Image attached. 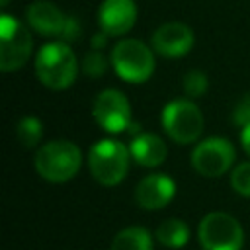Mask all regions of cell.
Segmentation results:
<instances>
[{"instance_id":"6","label":"cell","mask_w":250,"mask_h":250,"mask_svg":"<svg viewBox=\"0 0 250 250\" xmlns=\"http://www.w3.org/2000/svg\"><path fill=\"white\" fill-rule=\"evenodd\" d=\"M33 49V39L29 29L14 16L2 14L0 18V68L2 72H12L21 68Z\"/></svg>"},{"instance_id":"25","label":"cell","mask_w":250,"mask_h":250,"mask_svg":"<svg viewBox=\"0 0 250 250\" xmlns=\"http://www.w3.org/2000/svg\"><path fill=\"white\" fill-rule=\"evenodd\" d=\"M8 4V0H2V6H6Z\"/></svg>"},{"instance_id":"4","label":"cell","mask_w":250,"mask_h":250,"mask_svg":"<svg viewBox=\"0 0 250 250\" xmlns=\"http://www.w3.org/2000/svg\"><path fill=\"white\" fill-rule=\"evenodd\" d=\"M154 64L152 49L139 39H121L111 49V66L129 84L146 82L154 72Z\"/></svg>"},{"instance_id":"8","label":"cell","mask_w":250,"mask_h":250,"mask_svg":"<svg viewBox=\"0 0 250 250\" xmlns=\"http://www.w3.org/2000/svg\"><path fill=\"white\" fill-rule=\"evenodd\" d=\"M236 150L227 137L203 139L191 152V166L205 178H217L229 172L234 164Z\"/></svg>"},{"instance_id":"24","label":"cell","mask_w":250,"mask_h":250,"mask_svg":"<svg viewBox=\"0 0 250 250\" xmlns=\"http://www.w3.org/2000/svg\"><path fill=\"white\" fill-rule=\"evenodd\" d=\"M107 37H109V35H107V33H104V31L100 29V33H96V35L92 37V47L100 51V49H102V47L105 45V41H107Z\"/></svg>"},{"instance_id":"5","label":"cell","mask_w":250,"mask_h":250,"mask_svg":"<svg viewBox=\"0 0 250 250\" xmlns=\"http://www.w3.org/2000/svg\"><path fill=\"white\" fill-rule=\"evenodd\" d=\"M162 127L178 145H189L203 133V113L191 100H172L162 109Z\"/></svg>"},{"instance_id":"12","label":"cell","mask_w":250,"mask_h":250,"mask_svg":"<svg viewBox=\"0 0 250 250\" xmlns=\"http://www.w3.org/2000/svg\"><path fill=\"white\" fill-rule=\"evenodd\" d=\"M176 195V182L166 174L145 176L135 188V201L146 211L166 207Z\"/></svg>"},{"instance_id":"2","label":"cell","mask_w":250,"mask_h":250,"mask_svg":"<svg viewBox=\"0 0 250 250\" xmlns=\"http://www.w3.org/2000/svg\"><path fill=\"white\" fill-rule=\"evenodd\" d=\"M82 162L80 148L66 139H57L45 143L35 154V170L37 174L53 184L68 182L76 176Z\"/></svg>"},{"instance_id":"13","label":"cell","mask_w":250,"mask_h":250,"mask_svg":"<svg viewBox=\"0 0 250 250\" xmlns=\"http://www.w3.org/2000/svg\"><path fill=\"white\" fill-rule=\"evenodd\" d=\"M27 23L41 35L47 37H62L68 16H64L55 4L51 2H33L25 8Z\"/></svg>"},{"instance_id":"1","label":"cell","mask_w":250,"mask_h":250,"mask_svg":"<svg viewBox=\"0 0 250 250\" xmlns=\"http://www.w3.org/2000/svg\"><path fill=\"white\" fill-rule=\"evenodd\" d=\"M76 70V55L64 41L43 45L35 57V74L49 90H66L74 82Z\"/></svg>"},{"instance_id":"18","label":"cell","mask_w":250,"mask_h":250,"mask_svg":"<svg viewBox=\"0 0 250 250\" xmlns=\"http://www.w3.org/2000/svg\"><path fill=\"white\" fill-rule=\"evenodd\" d=\"M182 88L186 92V96L189 98H199L207 92L209 88V82H207V76L201 72V70H189L184 80H182Z\"/></svg>"},{"instance_id":"21","label":"cell","mask_w":250,"mask_h":250,"mask_svg":"<svg viewBox=\"0 0 250 250\" xmlns=\"http://www.w3.org/2000/svg\"><path fill=\"white\" fill-rule=\"evenodd\" d=\"M232 121L240 127H246L250 125V94H244L236 105H234V111H232Z\"/></svg>"},{"instance_id":"22","label":"cell","mask_w":250,"mask_h":250,"mask_svg":"<svg viewBox=\"0 0 250 250\" xmlns=\"http://www.w3.org/2000/svg\"><path fill=\"white\" fill-rule=\"evenodd\" d=\"M80 35V23H78V20L74 18V16H68V21H66V27H64V33H62V41L64 43H70V41H74L76 37Z\"/></svg>"},{"instance_id":"19","label":"cell","mask_w":250,"mask_h":250,"mask_svg":"<svg viewBox=\"0 0 250 250\" xmlns=\"http://www.w3.org/2000/svg\"><path fill=\"white\" fill-rule=\"evenodd\" d=\"M82 70H84V74H88L90 78H100V76H104L105 70H107V59H105V55L100 53L98 49H92V51L84 57V61H82Z\"/></svg>"},{"instance_id":"10","label":"cell","mask_w":250,"mask_h":250,"mask_svg":"<svg viewBox=\"0 0 250 250\" xmlns=\"http://www.w3.org/2000/svg\"><path fill=\"white\" fill-rule=\"evenodd\" d=\"M193 31L191 27H188L186 23L180 21H170L160 25L150 39V47L152 51H156L162 57L168 59H176V57H184L191 51L193 47Z\"/></svg>"},{"instance_id":"14","label":"cell","mask_w":250,"mask_h":250,"mask_svg":"<svg viewBox=\"0 0 250 250\" xmlns=\"http://www.w3.org/2000/svg\"><path fill=\"white\" fill-rule=\"evenodd\" d=\"M129 152H131V158L137 164H141L145 168H154V166H160L166 160L168 148H166V143L158 135L141 133V135L131 139Z\"/></svg>"},{"instance_id":"3","label":"cell","mask_w":250,"mask_h":250,"mask_svg":"<svg viewBox=\"0 0 250 250\" xmlns=\"http://www.w3.org/2000/svg\"><path fill=\"white\" fill-rule=\"evenodd\" d=\"M129 146H125L117 139H100L96 145L90 146L88 152V166L94 180L102 186H117L127 176L129 170Z\"/></svg>"},{"instance_id":"16","label":"cell","mask_w":250,"mask_h":250,"mask_svg":"<svg viewBox=\"0 0 250 250\" xmlns=\"http://www.w3.org/2000/svg\"><path fill=\"white\" fill-rule=\"evenodd\" d=\"M189 240V227L182 219H166L156 229V242L166 248H182Z\"/></svg>"},{"instance_id":"11","label":"cell","mask_w":250,"mask_h":250,"mask_svg":"<svg viewBox=\"0 0 250 250\" xmlns=\"http://www.w3.org/2000/svg\"><path fill=\"white\" fill-rule=\"evenodd\" d=\"M137 21L135 0H104L98 10V23L109 37L125 35Z\"/></svg>"},{"instance_id":"23","label":"cell","mask_w":250,"mask_h":250,"mask_svg":"<svg viewBox=\"0 0 250 250\" xmlns=\"http://www.w3.org/2000/svg\"><path fill=\"white\" fill-rule=\"evenodd\" d=\"M240 143H242L244 152L250 156V125L242 127V131H240Z\"/></svg>"},{"instance_id":"9","label":"cell","mask_w":250,"mask_h":250,"mask_svg":"<svg viewBox=\"0 0 250 250\" xmlns=\"http://www.w3.org/2000/svg\"><path fill=\"white\" fill-rule=\"evenodd\" d=\"M92 115H94L96 123L111 135L127 131L129 125L133 123L131 121V104L125 98V94H121L115 88L102 90L96 96L94 105H92Z\"/></svg>"},{"instance_id":"17","label":"cell","mask_w":250,"mask_h":250,"mask_svg":"<svg viewBox=\"0 0 250 250\" xmlns=\"http://www.w3.org/2000/svg\"><path fill=\"white\" fill-rule=\"evenodd\" d=\"M16 137H18V141L25 148H33L41 141V137H43V125H41V121L37 117H33V115L21 117L18 121V125H16Z\"/></svg>"},{"instance_id":"7","label":"cell","mask_w":250,"mask_h":250,"mask_svg":"<svg viewBox=\"0 0 250 250\" xmlns=\"http://www.w3.org/2000/svg\"><path fill=\"white\" fill-rule=\"evenodd\" d=\"M197 238L203 250H240L244 242V230L229 213H207L197 227Z\"/></svg>"},{"instance_id":"15","label":"cell","mask_w":250,"mask_h":250,"mask_svg":"<svg viewBox=\"0 0 250 250\" xmlns=\"http://www.w3.org/2000/svg\"><path fill=\"white\" fill-rule=\"evenodd\" d=\"M109 250H152V236L145 227H127L115 234Z\"/></svg>"},{"instance_id":"20","label":"cell","mask_w":250,"mask_h":250,"mask_svg":"<svg viewBox=\"0 0 250 250\" xmlns=\"http://www.w3.org/2000/svg\"><path fill=\"white\" fill-rule=\"evenodd\" d=\"M230 186L238 195L250 197V162H242L230 172Z\"/></svg>"}]
</instances>
